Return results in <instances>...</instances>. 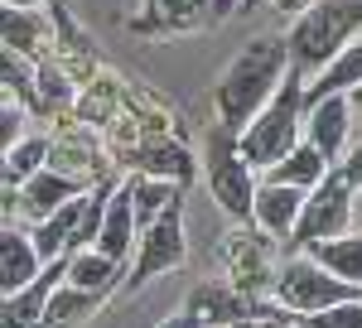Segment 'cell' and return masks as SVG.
Segmentation results:
<instances>
[{
    "mask_svg": "<svg viewBox=\"0 0 362 328\" xmlns=\"http://www.w3.org/2000/svg\"><path fill=\"white\" fill-rule=\"evenodd\" d=\"M290 68H295L290 44H280L271 34L251 39L247 49L227 63V73L218 78V92H213V97H218V116H223L227 131L242 136L251 126V116L280 92V82L290 78Z\"/></svg>",
    "mask_w": 362,
    "mask_h": 328,
    "instance_id": "1",
    "label": "cell"
},
{
    "mask_svg": "<svg viewBox=\"0 0 362 328\" xmlns=\"http://www.w3.org/2000/svg\"><path fill=\"white\" fill-rule=\"evenodd\" d=\"M305 111H309V92H305V82H300V68H290V78L280 82V92L251 116V126L237 136V145H242L251 169H276L300 145Z\"/></svg>",
    "mask_w": 362,
    "mask_h": 328,
    "instance_id": "2",
    "label": "cell"
},
{
    "mask_svg": "<svg viewBox=\"0 0 362 328\" xmlns=\"http://www.w3.org/2000/svg\"><path fill=\"white\" fill-rule=\"evenodd\" d=\"M362 34V0H319L290 29V58L300 73H324Z\"/></svg>",
    "mask_w": 362,
    "mask_h": 328,
    "instance_id": "3",
    "label": "cell"
},
{
    "mask_svg": "<svg viewBox=\"0 0 362 328\" xmlns=\"http://www.w3.org/2000/svg\"><path fill=\"white\" fill-rule=\"evenodd\" d=\"M208 189L223 203L227 218L247 222L251 213H256L251 164H247V155H242V145H237V131H227L223 121H218L213 136H208Z\"/></svg>",
    "mask_w": 362,
    "mask_h": 328,
    "instance_id": "4",
    "label": "cell"
},
{
    "mask_svg": "<svg viewBox=\"0 0 362 328\" xmlns=\"http://www.w3.org/2000/svg\"><path fill=\"white\" fill-rule=\"evenodd\" d=\"M276 295L285 309H295V314H324V309H334V304H348V300H362L358 285H348V280H338L329 266H319L314 256H295L276 280Z\"/></svg>",
    "mask_w": 362,
    "mask_h": 328,
    "instance_id": "5",
    "label": "cell"
},
{
    "mask_svg": "<svg viewBox=\"0 0 362 328\" xmlns=\"http://www.w3.org/2000/svg\"><path fill=\"white\" fill-rule=\"evenodd\" d=\"M353 203H358V189H353L338 169H329V179H324L319 189H309V198H305V218H300L295 246L348 237V227H353Z\"/></svg>",
    "mask_w": 362,
    "mask_h": 328,
    "instance_id": "6",
    "label": "cell"
},
{
    "mask_svg": "<svg viewBox=\"0 0 362 328\" xmlns=\"http://www.w3.org/2000/svg\"><path fill=\"white\" fill-rule=\"evenodd\" d=\"M174 266H184V213H179V203H174L160 222L145 227V237H140V261L131 266V285H145V280H155V275L174 271Z\"/></svg>",
    "mask_w": 362,
    "mask_h": 328,
    "instance_id": "7",
    "label": "cell"
},
{
    "mask_svg": "<svg viewBox=\"0 0 362 328\" xmlns=\"http://www.w3.org/2000/svg\"><path fill=\"white\" fill-rule=\"evenodd\" d=\"M305 198H309L305 189H290V184L266 179L256 189V213L251 218L261 222L266 237H295L300 232V218H305Z\"/></svg>",
    "mask_w": 362,
    "mask_h": 328,
    "instance_id": "8",
    "label": "cell"
},
{
    "mask_svg": "<svg viewBox=\"0 0 362 328\" xmlns=\"http://www.w3.org/2000/svg\"><path fill=\"white\" fill-rule=\"evenodd\" d=\"M348 126H353V107H348V97H319V102H309L305 111V140L309 145H319L329 164H338L343 155V145H348Z\"/></svg>",
    "mask_w": 362,
    "mask_h": 328,
    "instance_id": "9",
    "label": "cell"
},
{
    "mask_svg": "<svg viewBox=\"0 0 362 328\" xmlns=\"http://www.w3.org/2000/svg\"><path fill=\"white\" fill-rule=\"evenodd\" d=\"M39 246H34V237H20L15 227H5L0 232V290H5V300L10 295H20L25 285H34L39 280Z\"/></svg>",
    "mask_w": 362,
    "mask_h": 328,
    "instance_id": "10",
    "label": "cell"
},
{
    "mask_svg": "<svg viewBox=\"0 0 362 328\" xmlns=\"http://www.w3.org/2000/svg\"><path fill=\"white\" fill-rule=\"evenodd\" d=\"M73 198H83V184L78 179H68L63 169H39L34 179H25V193H20V208H25L29 218H49L58 213L63 203H73Z\"/></svg>",
    "mask_w": 362,
    "mask_h": 328,
    "instance_id": "11",
    "label": "cell"
},
{
    "mask_svg": "<svg viewBox=\"0 0 362 328\" xmlns=\"http://www.w3.org/2000/svg\"><path fill=\"white\" fill-rule=\"evenodd\" d=\"M136 198H131V184L112 193L107 203V218H102V232H97V251H107L112 261H126V251L136 242Z\"/></svg>",
    "mask_w": 362,
    "mask_h": 328,
    "instance_id": "12",
    "label": "cell"
},
{
    "mask_svg": "<svg viewBox=\"0 0 362 328\" xmlns=\"http://www.w3.org/2000/svg\"><path fill=\"white\" fill-rule=\"evenodd\" d=\"M329 169H334V164H329V155H324L319 145L300 140V145H295V150H290L276 169H266V174H271L276 184H290V189H305L309 193V189H319V184L329 179Z\"/></svg>",
    "mask_w": 362,
    "mask_h": 328,
    "instance_id": "13",
    "label": "cell"
},
{
    "mask_svg": "<svg viewBox=\"0 0 362 328\" xmlns=\"http://www.w3.org/2000/svg\"><path fill=\"white\" fill-rule=\"evenodd\" d=\"M353 87H362V34L343 49V54L314 78V87H309V102H319V97H348Z\"/></svg>",
    "mask_w": 362,
    "mask_h": 328,
    "instance_id": "14",
    "label": "cell"
},
{
    "mask_svg": "<svg viewBox=\"0 0 362 328\" xmlns=\"http://www.w3.org/2000/svg\"><path fill=\"white\" fill-rule=\"evenodd\" d=\"M305 251L319 261V266H329L338 280H348V285H358V290H362V232L329 237V242H314V246H305Z\"/></svg>",
    "mask_w": 362,
    "mask_h": 328,
    "instance_id": "15",
    "label": "cell"
},
{
    "mask_svg": "<svg viewBox=\"0 0 362 328\" xmlns=\"http://www.w3.org/2000/svg\"><path fill=\"white\" fill-rule=\"evenodd\" d=\"M97 304H102L97 290H78V285L63 280V285L54 290V300H49V309H44V324L39 328H73V324H83Z\"/></svg>",
    "mask_w": 362,
    "mask_h": 328,
    "instance_id": "16",
    "label": "cell"
},
{
    "mask_svg": "<svg viewBox=\"0 0 362 328\" xmlns=\"http://www.w3.org/2000/svg\"><path fill=\"white\" fill-rule=\"evenodd\" d=\"M116 271H121V261H112L107 251H73L68 256V285H78V290H97V295H107L112 290Z\"/></svg>",
    "mask_w": 362,
    "mask_h": 328,
    "instance_id": "17",
    "label": "cell"
},
{
    "mask_svg": "<svg viewBox=\"0 0 362 328\" xmlns=\"http://www.w3.org/2000/svg\"><path fill=\"white\" fill-rule=\"evenodd\" d=\"M131 198H136V218L140 227H150V222H160L179 203V193L169 179H131Z\"/></svg>",
    "mask_w": 362,
    "mask_h": 328,
    "instance_id": "18",
    "label": "cell"
},
{
    "mask_svg": "<svg viewBox=\"0 0 362 328\" xmlns=\"http://www.w3.org/2000/svg\"><path fill=\"white\" fill-rule=\"evenodd\" d=\"M49 160V140L44 136H25L20 145L5 150V189H15V179H34Z\"/></svg>",
    "mask_w": 362,
    "mask_h": 328,
    "instance_id": "19",
    "label": "cell"
},
{
    "mask_svg": "<svg viewBox=\"0 0 362 328\" xmlns=\"http://www.w3.org/2000/svg\"><path fill=\"white\" fill-rule=\"evenodd\" d=\"M39 29H34V10H5V49L10 54H34Z\"/></svg>",
    "mask_w": 362,
    "mask_h": 328,
    "instance_id": "20",
    "label": "cell"
},
{
    "mask_svg": "<svg viewBox=\"0 0 362 328\" xmlns=\"http://www.w3.org/2000/svg\"><path fill=\"white\" fill-rule=\"evenodd\" d=\"M305 328H362V300L334 304V309H324V314H309Z\"/></svg>",
    "mask_w": 362,
    "mask_h": 328,
    "instance_id": "21",
    "label": "cell"
},
{
    "mask_svg": "<svg viewBox=\"0 0 362 328\" xmlns=\"http://www.w3.org/2000/svg\"><path fill=\"white\" fill-rule=\"evenodd\" d=\"M39 82H44V97H49V102H68V97H73V87H68V78H63L58 68H44Z\"/></svg>",
    "mask_w": 362,
    "mask_h": 328,
    "instance_id": "22",
    "label": "cell"
},
{
    "mask_svg": "<svg viewBox=\"0 0 362 328\" xmlns=\"http://www.w3.org/2000/svg\"><path fill=\"white\" fill-rule=\"evenodd\" d=\"M334 169L348 179V184H353V189H362V140H353V145H348V160L334 164Z\"/></svg>",
    "mask_w": 362,
    "mask_h": 328,
    "instance_id": "23",
    "label": "cell"
},
{
    "mask_svg": "<svg viewBox=\"0 0 362 328\" xmlns=\"http://www.w3.org/2000/svg\"><path fill=\"white\" fill-rule=\"evenodd\" d=\"M160 328H203V314H194V309H189V314H179V319H165Z\"/></svg>",
    "mask_w": 362,
    "mask_h": 328,
    "instance_id": "24",
    "label": "cell"
},
{
    "mask_svg": "<svg viewBox=\"0 0 362 328\" xmlns=\"http://www.w3.org/2000/svg\"><path fill=\"white\" fill-rule=\"evenodd\" d=\"M348 107H353V121H362V87L348 92Z\"/></svg>",
    "mask_w": 362,
    "mask_h": 328,
    "instance_id": "25",
    "label": "cell"
},
{
    "mask_svg": "<svg viewBox=\"0 0 362 328\" xmlns=\"http://www.w3.org/2000/svg\"><path fill=\"white\" fill-rule=\"evenodd\" d=\"M44 0H5V10H39Z\"/></svg>",
    "mask_w": 362,
    "mask_h": 328,
    "instance_id": "26",
    "label": "cell"
},
{
    "mask_svg": "<svg viewBox=\"0 0 362 328\" xmlns=\"http://www.w3.org/2000/svg\"><path fill=\"white\" fill-rule=\"evenodd\" d=\"M353 222L362 227V189H358V203H353Z\"/></svg>",
    "mask_w": 362,
    "mask_h": 328,
    "instance_id": "27",
    "label": "cell"
},
{
    "mask_svg": "<svg viewBox=\"0 0 362 328\" xmlns=\"http://www.w3.org/2000/svg\"><path fill=\"white\" fill-rule=\"evenodd\" d=\"M0 328H25L20 319H10V314H0Z\"/></svg>",
    "mask_w": 362,
    "mask_h": 328,
    "instance_id": "28",
    "label": "cell"
}]
</instances>
